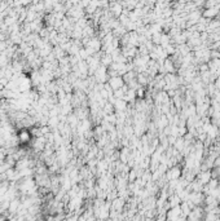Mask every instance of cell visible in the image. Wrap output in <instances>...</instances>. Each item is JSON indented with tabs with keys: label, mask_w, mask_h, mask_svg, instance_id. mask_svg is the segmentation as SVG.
Returning <instances> with one entry per match:
<instances>
[{
	"label": "cell",
	"mask_w": 220,
	"mask_h": 221,
	"mask_svg": "<svg viewBox=\"0 0 220 221\" xmlns=\"http://www.w3.org/2000/svg\"><path fill=\"white\" fill-rule=\"evenodd\" d=\"M136 96H137V98H144L145 97V87H143V85L139 87V88L136 89Z\"/></svg>",
	"instance_id": "cell-11"
},
{
	"label": "cell",
	"mask_w": 220,
	"mask_h": 221,
	"mask_svg": "<svg viewBox=\"0 0 220 221\" xmlns=\"http://www.w3.org/2000/svg\"><path fill=\"white\" fill-rule=\"evenodd\" d=\"M172 43V39L168 34H166V32H162V35H161V44L159 45H162V48H166L168 44Z\"/></svg>",
	"instance_id": "cell-6"
},
{
	"label": "cell",
	"mask_w": 220,
	"mask_h": 221,
	"mask_svg": "<svg viewBox=\"0 0 220 221\" xmlns=\"http://www.w3.org/2000/svg\"><path fill=\"white\" fill-rule=\"evenodd\" d=\"M137 177H139V176H137V172H136V170H135V168L130 170L128 175H127V180H128V181H130V182H135Z\"/></svg>",
	"instance_id": "cell-8"
},
{
	"label": "cell",
	"mask_w": 220,
	"mask_h": 221,
	"mask_svg": "<svg viewBox=\"0 0 220 221\" xmlns=\"http://www.w3.org/2000/svg\"><path fill=\"white\" fill-rule=\"evenodd\" d=\"M163 66H164V69H166V71L167 72H172V74H175L176 72V66H175V63H174V61H172L171 58H166L164 59V62H163Z\"/></svg>",
	"instance_id": "cell-5"
},
{
	"label": "cell",
	"mask_w": 220,
	"mask_h": 221,
	"mask_svg": "<svg viewBox=\"0 0 220 221\" xmlns=\"http://www.w3.org/2000/svg\"><path fill=\"white\" fill-rule=\"evenodd\" d=\"M219 58H220V57H219Z\"/></svg>",
	"instance_id": "cell-12"
},
{
	"label": "cell",
	"mask_w": 220,
	"mask_h": 221,
	"mask_svg": "<svg viewBox=\"0 0 220 221\" xmlns=\"http://www.w3.org/2000/svg\"><path fill=\"white\" fill-rule=\"evenodd\" d=\"M219 133H220V129L218 128V125L212 124L211 128L209 129V132L206 133V135H207V138H210L211 141H214V140H216L219 137Z\"/></svg>",
	"instance_id": "cell-4"
},
{
	"label": "cell",
	"mask_w": 220,
	"mask_h": 221,
	"mask_svg": "<svg viewBox=\"0 0 220 221\" xmlns=\"http://www.w3.org/2000/svg\"><path fill=\"white\" fill-rule=\"evenodd\" d=\"M108 83L110 84L113 91H115V89H119L121 87L124 85V80H123V78L121 75H115V76H110L109 80H108Z\"/></svg>",
	"instance_id": "cell-1"
},
{
	"label": "cell",
	"mask_w": 220,
	"mask_h": 221,
	"mask_svg": "<svg viewBox=\"0 0 220 221\" xmlns=\"http://www.w3.org/2000/svg\"><path fill=\"white\" fill-rule=\"evenodd\" d=\"M19 138H21L22 142L29 141V140H30V133H29L27 131H22L21 133H19Z\"/></svg>",
	"instance_id": "cell-10"
},
{
	"label": "cell",
	"mask_w": 220,
	"mask_h": 221,
	"mask_svg": "<svg viewBox=\"0 0 220 221\" xmlns=\"http://www.w3.org/2000/svg\"><path fill=\"white\" fill-rule=\"evenodd\" d=\"M180 207H181V213H183L184 216H186V217H188L189 212L192 211V208L189 207L188 202H186V200H185V202H181V203H180Z\"/></svg>",
	"instance_id": "cell-7"
},
{
	"label": "cell",
	"mask_w": 220,
	"mask_h": 221,
	"mask_svg": "<svg viewBox=\"0 0 220 221\" xmlns=\"http://www.w3.org/2000/svg\"><path fill=\"white\" fill-rule=\"evenodd\" d=\"M180 215H181V207L175 206V207H171V208L166 212V216H167V220H179Z\"/></svg>",
	"instance_id": "cell-3"
},
{
	"label": "cell",
	"mask_w": 220,
	"mask_h": 221,
	"mask_svg": "<svg viewBox=\"0 0 220 221\" xmlns=\"http://www.w3.org/2000/svg\"><path fill=\"white\" fill-rule=\"evenodd\" d=\"M219 13H220L219 6L215 5V6H211V8H205V10L202 12V16L209 19H214L219 16Z\"/></svg>",
	"instance_id": "cell-2"
},
{
	"label": "cell",
	"mask_w": 220,
	"mask_h": 221,
	"mask_svg": "<svg viewBox=\"0 0 220 221\" xmlns=\"http://www.w3.org/2000/svg\"><path fill=\"white\" fill-rule=\"evenodd\" d=\"M161 35H162V32H156V34H153V36H152V42L154 43L156 45H159V44H161Z\"/></svg>",
	"instance_id": "cell-9"
}]
</instances>
